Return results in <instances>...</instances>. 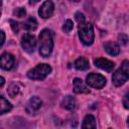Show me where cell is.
<instances>
[{"label": "cell", "mask_w": 129, "mask_h": 129, "mask_svg": "<svg viewBox=\"0 0 129 129\" xmlns=\"http://www.w3.org/2000/svg\"><path fill=\"white\" fill-rule=\"evenodd\" d=\"M37 26H38V23H37L36 19H35L34 17H32V16H30V17L23 23V28H25V29L28 30V31H33V30H35V29L37 28Z\"/></svg>", "instance_id": "16"}, {"label": "cell", "mask_w": 129, "mask_h": 129, "mask_svg": "<svg viewBox=\"0 0 129 129\" xmlns=\"http://www.w3.org/2000/svg\"><path fill=\"white\" fill-rule=\"evenodd\" d=\"M79 37L84 45H91L94 42L95 34H94V28L93 25L90 22H82L79 23Z\"/></svg>", "instance_id": "2"}, {"label": "cell", "mask_w": 129, "mask_h": 129, "mask_svg": "<svg viewBox=\"0 0 129 129\" xmlns=\"http://www.w3.org/2000/svg\"><path fill=\"white\" fill-rule=\"evenodd\" d=\"M129 94L127 93L125 96H124V99H123V105H124V107L126 108V109H128L129 108Z\"/></svg>", "instance_id": "24"}, {"label": "cell", "mask_w": 129, "mask_h": 129, "mask_svg": "<svg viewBox=\"0 0 129 129\" xmlns=\"http://www.w3.org/2000/svg\"><path fill=\"white\" fill-rule=\"evenodd\" d=\"M118 39H119V42H120L121 44H124V45H125V44L127 43L128 37H127V35H125V34H121V35H119Z\"/></svg>", "instance_id": "23"}, {"label": "cell", "mask_w": 129, "mask_h": 129, "mask_svg": "<svg viewBox=\"0 0 129 129\" xmlns=\"http://www.w3.org/2000/svg\"><path fill=\"white\" fill-rule=\"evenodd\" d=\"M95 66L103 71H106V72H112L114 67H115V63L107 58H104V57H98L95 59Z\"/></svg>", "instance_id": "10"}, {"label": "cell", "mask_w": 129, "mask_h": 129, "mask_svg": "<svg viewBox=\"0 0 129 129\" xmlns=\"http://www.w3.org/2000/svg\"><path fill=\"white\" fill-rule=\"evenodd\" d=\"M1 6H2V0H0V16H1Z\"/></svg>", "instance_id": "28"}, {"label": "cell", "mask_w": 129, "mask_h": 129, "mask_svg": "<svg viewBox=\"0 0 129 129\" xmlns=\"http://www.w3.org/2000/svg\"><path fill=\"white\" fill-rule=\"evenodd\" d=\"M70 1H73V2H79V1H81V0H70Z\"/></svg>", "instance_id": "29"}, {"label": "cell", "mask_w": 129, "mask_h": 129, "mask_svg": "<svg viewBox=\"0 0 129 129\" xmlns=\"http://www.w3.org/2000/svg\"><path fill=\"white\" fill-rule=\"evenodd\" d=\"M75 18H76V20H77L79 23H82V22H85V21H86L85 15H84L82 12H80V11L76 12V14H75Z\"/></svg>", "instance_id": "22"}, {"label": "cell", "mask_w": 129, "mask_h": 129, "mask_svg": "<svg viewBox=\"0 0 129 129\" xmlns=\"http://www.w3.org/2000/svg\"><path fill=\"white\" fill-rule=\"evenodd\" d=\"M129 78V61L124 60L121 67L115 71L112 76V82L116 87H120L128 81Z\"/></svg>", "instance_id": "3"}, {"label": "cell", "mask_w": 129, "mask_h": 129, "mask_svg": "<svg viewBox=\"0 0 129 129\" xmlns=\"http://www.w3.org/2000/svg\"><path fill=\"white\" fill-rule=\"evenodd\" d=\"M74 67L78 70V71H85V70H88L89 67H90V63H89V60L85 57H79L75 60L74 62Z\"/></svg>", "instance_id": "14"}, {"label": "cell", "mask_w": 129, "mask_h": 129, "mask_svg": "<svg viewBox=\"0 0 129 129\" xmlns=\"http://www.w3.org/2000/svg\"><path fill=\"white\" fill-rule=\"evenodd\" d=\"M13 14H14L15 16L19 17V18H22V17H24V16L26 15V10H25V8H23V7H18V8H15V9H14Z\"/></svg>", "instance_id": "20"}, {"label": "cell", "mask_w": 129, "mask_h": 129, "mask_svg": "<svg viewBox=\"0 0 129 129\" xmlns=\"http://www.w3.org/2000/svg\"><path fill=\"white\" fill-rule=\"evenodd\" d=\"M14 66V56L11 53L4 52L0 55V68L5 71H9Z\"/></svg>", "instance_id": "9"}, {"label": "cell", "mask_w": 129, "mask_h": 129, "mask_svg": "<svg viewBox=\"0 0 129 129\" xmlns=\"http://www.w3.org/2000/svg\"><path fill=\"white\" fill-rule=\"evenodd\" d=\"M82 128L86 129V128H96V121H95V117L93 115H87L84 118L83 124H82Z\"/></svg>", "instance_id": "17"}, {"label": "cell", "mask_w": 129, "mask_h": 129, "mask_svg": "<svg viewBox=\"0 0 129 129\" xmlns=\"http://www.w3.org/2000/svg\"><path fill=\"white\" fill-rule=\"evenodd\" d=\"M86 83L88 86L92 87V88H95V89H102L105 87L106 83H107V80L104 76L100 75V74H89L87 76V79H86Z\"/></svg>", "instance_id": "5"}, {"label": "cell", "mask_w": 129, "mask_h": 129, "mask_svg": "<svg viewBox=\"0 0 129 129\" xmlns=\"http://www.w3.org/2000/svg\"><path fill=\"white\" fill-rule=\"evenodd\" d=\"M9 23H10V25H11V28H12L13 32H14V33H17V32L19 31V23H18L17 21L13 20V19H10V20H9Z\"/></svg>", "instance_id": "21"}, {"label": "cell", "mask_w": 129, "mask_h": 129, "mask_svg": "<svg viewBox=\"0 0 129 129\" xmlns=\"http://www.w3.org/2000/svg\"><path fill=\"white\" fill-rule=\"evenodd\" d=\"M39 0H29V4L30 5H34L35 3H37Z\"/></svg>", "instance_id": "27"}, {"label": "cell", "mask_w": 129, "mask_h": 129, "mask_svg": "<svg viewBox=\"0 0 129 129\" xmlns=\"http://www.w3.org/2000/svg\"><path fill=\"white\" fill-rule=\"evenodd\" d=\"M104 49L110 55H118L119 52H120V46L117 43L111 42V41L106 42L104 44Z\"/></svg>", "instance_id": "12"}, {"label": "cell", "mask_w": 129, "mask_h": 129, "mask_svg": "<svg viewBox=\"0 0 129 129\" xmlns=\"http://www.w3.org/2000/svg\"><path fill=\"white\" fill-rule=\"evenodd\" d=\"M61 106H62L64 109L69 110V111H73V110H75V108H76V106H77L76 99H75L74 97L68 95V96H66V97L62 99V101H61Z\"/></svg>", "instance_id": "13"}, {"label": "cell", "mask_w": 129, "mask_h": 129, "mask_svg": "<svg viewBox=\"0 0 129 129\" xmlns=\"http://www.w3.org/2000/svg\"><path fill=\"white\" fill-rule=\"evenodd\" d=\"M4 41H5V33H4L3 30L0 29V47L3 45Z\"/></svg>", "instance_id": "25"}, {"label": "cell", "mask_w": 129, "mask_h": 129, "mask_svg": "<svg viewBox=\"0 0 129 129\" xmlns=\"http://www.w3.org/2000/svg\"><path fill=\"white\" fill-rule=\"evenodd\" d=\"M41 106H42V101L37 96H33L28 100L25 106V110L28 114H34L41 108Z\"/></svg>", "instance_id": "8"}, {"label": "cell", "mask_w": 129, "mask_h": 129, "mask_svg": "<svg viewBox=\"0 0 129 129\" xmlns=\"http://www.w3.org/2000/svg\"><path fill=\"white\" fill-rule=\"evenodd\" d=\"M12 109V105L3 96H0V115L9 112Z\"/></svg>", "instance_id": "15"}, {"label": "cell", "mask_w": 129, "mask_h": 129, "mask_svg": "<svg viewBox=\"0 0 129 129\" xmlns=\"http://www.w3.org/2000/svg\"><path fill=\"white\" fill-rule=\"evenodd\" d=\"M51 73V67L47 63H39L32 70L28 71L27 77L33 81H42Z\"/></svg>", "instance_id": "4"}, {"label": "cell", "mask_w": 129, "mask_h": 129, "mask_svg": "<svg viewBox=\"0 0 129 129\" xmlns=\"http://www.w3.org/2000/svg\"><path fill=\"white\" fill-rule=\"evenodd\" d=\"M39 53L43 57H48L53 48V32L50 29H42L39 36Z\"/></svg>", "instance_id": "1"}, {"label": "cell", "mask_w": 129, "mask_h": 129, "mask_svg": "<svg viewBox=\"0 0 129 129\" xmlns=\"http://www.w3.org/2000/svg\"><path fill=\"white\" fill-rule=\"evenodd\" d=\"M4 84H5V79H4L3 77H0V88L3 87Z\"/></svg>", "instance_id": "26"}, {"label": "cell", "mask_w": 129, "mask_h": 129, "mask_svg": "<svg viewBox=\"0 0 129 129\" xmlns=\"http://www.w3.org/2000/svg\"><path fill=\"white\" fill-rule=\"evenodd\" d=\"M73 87H74V92L77 94H87L90 92L89 88L85 85V83L83 82V80L76 78L73 82Z\"/></svg>", "instance_id": "11"}, {"label": "cell", "mask_w": 129, "mask_h": 129, "mask_svg": "<svg viewBox=\"0 0 129 129\" xmlns=\"http://www.w3.org/2000/svg\"><path fill=\"white\" fill-rule=\"evenodd\" d=\"M53 11H54L53 2L51 0H46L41 4V6H40V8L38 10V14H39V16L41 18L46 19V18H49V17L52 16Z\"/></svg>", "instance_id": "7"}, {"label": "cell", "mask_w": 129, "mask_h": 129, "mask_svg": "<svg viewBox=\"0 0 129 129\" xmlns=\"http://www.w3.org/2000/svg\"><path fill=\"white\" fill-rule=\"evenodd\" d=\"M73 27H74L73 21H72L71 19H67V20L64 21L63 25H62V30H63L66 33H69V32H71V30L73 29Z\"/></svg>", "instance_id": "19"}, {"label": "cell", "mask_w": 129, "mask_h": 129, "mask_svg": "<svg viewBox=\"0 0 129 129\" xmlns=\"http://www.w3.org/2000/svg\"><path fill=\"white\" fill-rule=\"evenodd\" d=\"M21 46L27 52H33L36 46V38L30 33H25L21 38Z\"/></svg>", "instance_id": "6"}, {"label": "cell", "mask_w": 129, "mask_h": 129, "mask_svg": "<svg viewBox=\"0 0 129 129\" xmlns=\"http://www.w3.org/2000/svg\"><path fill=\"white\" fill-rule=\"evenodd\" d=\"M20 92V87L18 84L16 83H11L9 86H8V89H7V93L8 95L11 97V98H14L16 97Z\"/></svg>", "instance_id": "18"}]
</instances>
